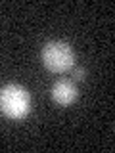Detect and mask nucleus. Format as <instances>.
<instances>
[{"mask_svg":"<svg viewBox=\"0 0 115 153\" xmlns=\"http://www.w3.org/2000/svg\"><path fill=\"white\" fill-rule=\"evenodd\" d=\"M0 111L13 121L25 119L31 113V94L21 84H6L0 90Z\"/></svg>","mask_w":115,"mask_h":153,"instance_id":"nucleus-1","label":"nucleus"},{"mask_svg":"<svg viewBox=\"0 0 115 153\" xmlns=\"http://www.w3.org/2000/svg\"><path fill=\"white\" fill-rule=\"evenodd\" d=\"M42 63L48 71L58 75H63L67 71L73 69L75 65V52L67 42L63 40H50L42 46L40 52Z\"/></svg>","mask_w":115,"mask_h":153,"instance_id":"nucleus-2","label":"nucleus"},{"mask_svg":"<svg viewBox=\"0 0 115 153\" xmlns=\"http://www.w3.org/2000/svg\"><path fill=\"white\" fill-rule=\"evenodd\" d=\"M77 98H79V90H77V84L73 80L60 79L52 86V100L58 105H61V107H67V105L75 103Z\"/></svg>","mask_w":115,"mask_h":153,"instance_id":"nucleus-3","label":"nucleus"},{"mask_svg":"<svg viewBox=\"0 0 115 153\" xmlns=\"http://www.w3.org/2000/svg\"><path fill=\"white\" fill-rule=\"evenodd\" d=\"M84 75H86V71L83 69V67H75V69H73L75 80H84Z\"/></svg>","mask_w":115,"mask_h":153,"instance_id":"nucleus-4","label":"nucleus"}]
</instances>
